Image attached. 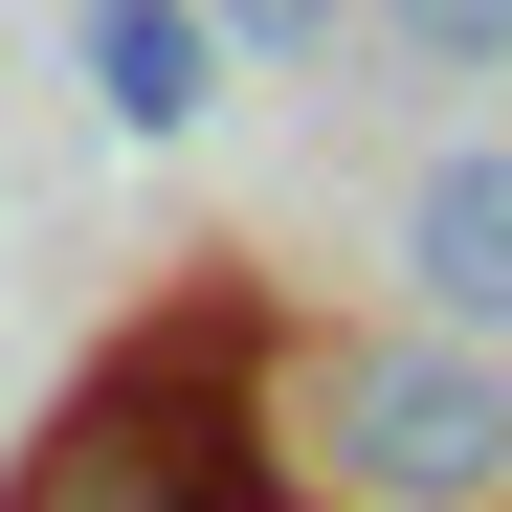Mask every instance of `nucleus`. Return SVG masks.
<instances>
[{
    "label": "nucleus",
    "instance_id": "4",
    "mask_svg": "<svg viewBox=\"0 0 512 512\" xmlns=\"http://www.w3.org/2000/svg\"><path fill=\"white\" fill-rule=\"evenodd\" d=\"M90 90H112V134H201L223 112V23L201 0H90Z\"/></svg>",
    "mask_w": 512,
    "mask_h": 512
},
{
    "label": "nucleus",
    "instance_id": "1",
    "mask_svg": "<svg viewBox=\"0 0 512 512\" xmlns=\"http://www.w3.org/2000/svg\"><path fill=\"white\" fill-rule=\"evenodd\" d=\"M0 512H290L268 312H179V334H134L112 379H67V423L0 468Z\"/></svg>",
    "mask_w": 512,
    "mask_h": 512
},
{
    "label": "nucleus",
    "instance_id": "2",
    "mask_svg": "<svg viewBox=\"0 0 512 512\" xmlns=\"http://www.w3.org/2000/svg\"><path fill=\"white\" fill-rule=\"evenodd\" d=\"M268 446L334 512H512V357H468V334H268Z\"/></svg>",
    "mask_w": 512,
    "mask_h": 512
},
{
    "label": "nucleus",
    "instance_id": "5",
    "mask_svg": "<svg viewBox=\"0 0 512 512\" xmlns=\"http://www.w3.org/2000/svg\"><path fill=\"white\" fill-rule=\"evenodd\" d=\"M379 23H401L423 67H512V0H379Z\"/></svg>",
    "mask_w": 512,
    "mask_h": 512
},
{
    "label": "nucleus",
    "instance_id": "3",
    "mask_svg": "<svg viewBox=\"0 0 512 512\" xmlns=\"http://www.w3.org/2000/svg\"><path fill=\"white\" fill-rule=\"evenodd\" d=\"M401 268H423V334H512V134L423 156V201H401Z\"/></svg>",
    "mask_w": 512,
    "mask_h": 512
},
{
    "label": "nucleus",
    "instance_id": "6",
    "mask_svg": "<svg viewBox=\"0 0 512 512\" xmlns=\"http://www.w3.org/2000/svg\"><path fill=\"white\" fill-rule=\"evenodd\" d=\"M201 23H223V45H268V67H290V45H334V0H201Z\"/></svg>",
    "mask_w": 512,
    "mask_h": 512
}]
</instances>
